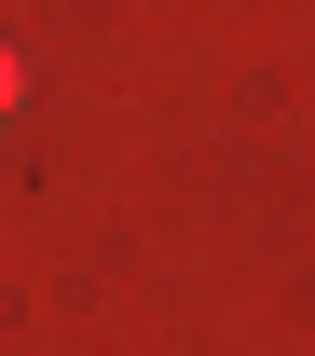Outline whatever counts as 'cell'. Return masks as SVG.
I'll use <instances>...</instances> for the list:
<instances>
[{
    "label": "cell",
    "instance_id": "obj_1",
    "mask_svg": "<svg viewBox=\"0 0 315 356\" xmlns=\"http://www.w3.org/2000/svg\"><path fill=\"white\" fill-rule=\"evenodd\" d=\"M14 96H28V69H14V42H0V124H14Z\"/></svg>",
    "mask_w": 315,
    "mask_h": 356
}]
</instances>
